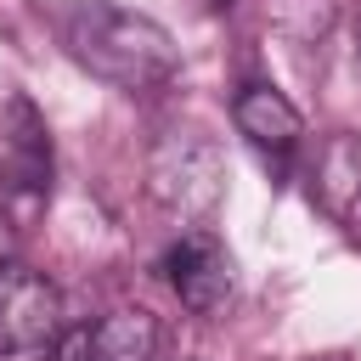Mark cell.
Returning a JSON list of instances; mask_svg holds the SVG:
<instances>
[{
  "label": "cell",
  "instance_id": "ba28073f",
  "mask_svg": "<svg viewBox=\"0 0 361 361\" xmlns=\"http://www.w3.org/2000/svg\"><path fill=\"white\" fill-rule=\"evenodd\" d=\"M350 231H355V243H361V186H355V203H350Z\"/></svg>",
  "mask_w": 361,
  "mask_h": 361
},
{
  "label": "cell",
  "instance_id": "277c9868",
  "mask_svg": "<svg viewBox=\"0 0 361 361\" xmlns=\"http://www.w3.org/2000/svg\"><path fill=\"white\" fill-rule=\"evenodd\" d=\"M158 322L147 310H107L96 322L62 327L45 344V361H152Z\"/></svg>",
  "mask_w": 361,
  "mask_h": 361
},
{
  "label": "cell",
  "instance_id": "52a82bcc",
  "mask_svg": "<svg viewBox=\"0 0 361 361\" xmlns=\"http://www.w3.org/2000/svg\"><path fill=\"white\" fill-rule=\"evenodd\" d=\"M231 118H237V130H243L259 152H293L299 135H305L299 107H293L282 90H271V85H243V96L231 102Z\"/></svg>",
  "mask_w": 361,
  "mask_h": 361
},
{
  "label": "cell",
  "instance_id": "3957f363",
  "mask_svg": "<svg viewBox=\"0 0 361 361\" xmlns=\"http://www.w3.org/2000/svg\"><path fill=\"white\" fill-rule=\"evenodd\" d=\"M0 192H11V197L51 192V130L23 90H11L0 102Z\"/></svg>",
  "mask_w": 361,
  "mask_h": 361
},
{
  "label": "cell",
  "instance_id": "9c48e42d",
  "mask_svg": "<svg viewBox=\"0 0 361 361\" xmlns=\"http://www.w3.org/2000/svg\"><path fill=\"white\" fill-rule=\"evenodd\" d=\"M355 56H361V51H355Z\"/></svg>",
  "mask_w": 361,
  "mask_h": 361
},
{
  "label": "cell",
  "instance_id": "5b68a950",
  "mask_svg": "<svg viewBox=\"0 0 361 361\" xmlns=\"http://www.w3.org/2000/svg\"><path fill=\"white\" fill-rule=\"evenodd\" d=\"M152 197L169 203L175 214L214 209V197H220V158H214V147L175 130L158 147V158H152Z\"/></svg>",
  "mask_w": 361,
  "mask_h": 361
},
{
  "label": "cell",
  "instance_id": "6da1fadb",
  "mask_svg": "<svg viewBox=\"0 0 361 361\" xmlns=\"http://www.w3.org/2000/svg\"><path fill=\"white\" fill-rule=\"evenodd\" d=\"M56 34L85 73H96L102 85L130 90V96L169 85L180 68L175 34L164 23H152L147 11H130L113 0H68L56 11Z\"/></svg>",
  "mask_w": 361,
  "mask_h": 361
},
{
  "label": "cell",
  "instance_id": "7a4b0ae2",
  "mask_svg": "<svg viewBox=\"0 0 361 361\" xmlns=\"http://www.w3.org/2000/svg\"><path fill=\"white\" fill-rule=\"evenodd\" d=\"M56 333H62L56 288L23 259H0V355L45 350Z\"/></svg>",
  "mask_w": 361,
  "mask_h": 361
},
{
  "label": "cell",
  "instance_id": "8992f818",
  "mask_svg": "<svg viewBox=\"0 0 361 361\" xmlns=\"http://www.w3.org/2000/svg\"><path fill=\"white\" fill-rule=\"evenodd\" d=\"M164 282L175 288V299L186 310H197V316L220 310L226 293H231V254H226V243L209 237V231L175 237L164 248Z\"/></svg>",
  "mask_w": 361,
  "mask_h": 361
}]
</instances>
